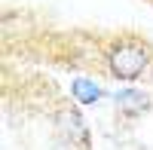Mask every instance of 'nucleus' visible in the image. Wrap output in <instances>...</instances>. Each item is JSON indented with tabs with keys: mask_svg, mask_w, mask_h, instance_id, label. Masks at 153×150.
Listing matches in <instances>:
<instances>
[{
	"mask_svg": "<svg viewBox=\"0 0 153 150\" xmlns=\"http://www.w3.org/2000/svg\"><path fill=\"white\" fill-rule=\"evenodd\" d=\"M71 98H74V104H80V107H92L101 98H107V92H104V86L95 83L92 77H74L71 80Z\"/></svg>",
	"mask_w": 153,
	"mask_h": 150,
	"instance_id": "20e7f679",
	"label": "nucleus"
},
{
	"mask_svg": "<svg viewBox=\"0 0 153 150\" xmlns=\"http://www.w3.org/2000/svg\"><path fill=\"white\" fill-rule=\"evenodd\" d=\"M113 107H117V114L135 120V117L147 114V110L153 107V98H150V92L138 89V86H123V89L113 95Z\"/></svg>",
	"mask_w": 153,
	"mask_h": 150,
	"instance_id": "7ed1b4c3",
	"label": "nucleus"
},
{
	"mask_svg": "<svg viewBox=\"0 0 153 150\" xmlns=\"http://www.w3.org/2000/svg\"><path fill=\"white\" fill-rule=\"evenodd\" d=\"M104 65L113 80L132 86L141 77H147V71L153 65V46L138 34H120L104 49Z\"/></svg>",
	"mask_w": 153,
	"mask_h": 150,
	"instance_id": "f257e3e1",
	"label": "nucleus"
},
{
	"mask_svg": "<svg viewBox=\"0 0 153 150\" xmlns=\"http://www.w3.org/2000/svg\"><path fill=\"white\" fill-rule=\"evenodd\" d=\"M147 80H150V83H153V65H150V71H147Z\"/></svg>",
	"mask_w": 153,
	"mask_h": 150,
	"instance_id": "39448f33",
	"label": "nucleus"
},
{
	"mask_svg": "<svg viewBox=\"0 0 153 150\" xmlns=\"http://www.w3.org/2000/svg\"><path fill=\"white\" fill-rule=\"evenodd\" d=\"M55 126H58V135L65 138V144H71V147H76V150H89V147H92L89 126H86L83 114H80L74 104H68V107H61V110H58Z\"/></svg>",
	"mask_w": 153,
	"mask_h": 150,
	"instance_id": "f03ea898",
	"label": "nucleus"
}]
</instances>
